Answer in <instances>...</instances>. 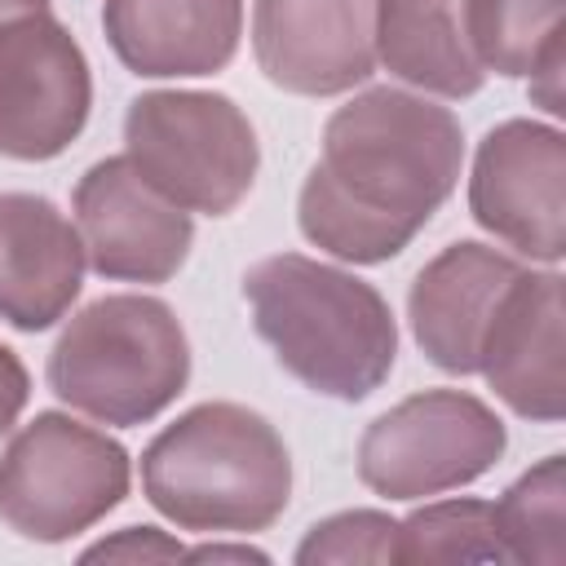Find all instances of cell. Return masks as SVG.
Returning <instances> with one entry per match:
<instances>
[{
  "mask_svg": "<svg viewBox=\"0 0 566 566\" xmlns=\"http://www.w3.org/2000/svg\"><path fill=\"white\" fill-rule=\"evenodd\" d=\"M296 566H389L398 562V517L380 509H345L305 531V539L292 553Z\"/></svg>",
  "mask_w": 566,
  "mask_h": 566,
  "instance_id": "ffe728a7",
  "label": "cell"
},
{
  "mask_svg": "<svg viewBox=\"0 0 566 566\" xmlns=\"http://www.w3.org/2000/svg\"><path fill=\"white\" fill-rule=\"evenodd\" d=\"M469 217L513 256L562 265L566 256V133L544 119H504L469 172Z\"/></svg>",
  "mask_w": 566,
  "mask_h": 566,
  "instance_id": "ba28073f",
  "label": "cell"
},
{
  "mask_svg": "<svg viewBox=\"0 0 566 566\" xmlns=\"http://www.w3.org/2000/svg\"><path fill=\"white\" fill-rule=\"evenodd\" d=\"M509 429L464 389H420L376 416L358 438V482L380 500L447 495L500 464Z\"/></svg>",
  "mask_w": 566,
  "mask_h": 566,
  "instance_id": "52a82bcc",
  "label": "cell"
},
{
  "mask_svg": "<svg viewBox=\"0 0 566 566\" xmlns=\"http://www.w3.org/2000/svg\"><path fill=\"white\" fill-rule=\"evenodd\" d=\"M376 62L394 80L438 97H473L486 84L460 18L438 0H376Z\"/></svg>",
  "mask_w": 566,
  "mask_h": 566,
  "instance_id": "2e32d148",
  "label": "cell"
},
{
  "mask_svg": "<svg viewBox=\"0 0 566 566\" xmlns=\"http://www.w3.org/2000/svg\"><path fill=\"white\" fill-rule=\"evenodd\" d=\"M128 164L177 208L226 217L261 168L256 128L243 106L212 88H150L124 111Z\"/></svg>",
  "mask_w": 566,
  "mask_h": 566,
  "instance_id": "5b68a950",
  "label": "cell"
},
{
  "mask_svg": "<svg viewBox=\"0 0 566 566\" xmlns=\"http://www.w3.org/2000/svg\"><path fill=\"white\" fill-rule=\"evenodd\" d=\"M566 0H464L460 31L482 71L526 80L539 53L562 40Z\"/></svg>",
  "mask_w": 566,
  "mask_h": 566,
  "instance_id": "ac0fdd59",
  "label": "cell"
},
{
  "mask_svg": "<svg viewBox=\"0 0 566 566\" xmlns=\"http://www.w3.org/2000/svg\"><path fill=\"white\" fill-rule=\"evenodd\" d=\"M40 9H53L49 0H0V27L27 18V13H40Z\"/></svg>",
  "mask_w": 566,
  "mask_h": 566,
  "instance_id": "d4e9b609",
  "label": "cell"
},
{
  "mask_svg": "<svg viewBox=\"0 0 566 566\" xmlns=\"http://www.w3.org/2000/svg\"><path fill=\"white\" fill-rule=\"evenodd\" d=\"M464 168L460 119L407 88H363L323 124V155L296 195L301 234L349 265L394 261L451 199Z\"/></svg>",
  "mask_w": 566,
  "mask_h": 566,
  "instance_id": "6da1fadb",
  "label": "cell"
},
{
  "mask_svg": "<svg viewBox=\"0 0 566 566\" xmlns=\"http://www.w3.org/2000/svg\"><path fill=\"white\" fill-rule=\"evenodd\" d=\"M252 53L283 93H349L376 75V0H252Z\"/></svg>",
  "mask_w": 566,
  "mask_h": 566,
  "instance_id": "8fae6325",
  "label": "cell"
},
{
  "mask_svg": "<svg viewBox=\"0 0 566 566\" xmlns=\"http://www.w3.org/2000/svg\"><path fill=\"white\" fill-rule=\"evenodd\" d=\"M256 336L318 398H371L398 358V323L380 287L305 252L261 256L243 274Z\"/></svg>",
  "mask_w": 566,
  "mask_h": 566,
  "instance_id": "7a4b0ae2",
  "label": "cell"
},
{
  "mask_svg": "<svg viewBox=\"0 0 566 566\" xmlns=\"http://www.w3.org/2000/svg\"><path fill=\"white\" fill-rule=\"evenodd\" d=\"M142 495L190 535L270 531L292 500L283 433L243 402H199L142 451Z\"/></svg>",
  "mask_w": 566,
  "mask_h": 566,
  "instance_id": "3957f363",
  "label": "cell"
},
{
  "mask_svg": "<svg viewBox=\"0 0 566 566\" xmlns=\"http://www.w3.org/2000/svg\"><path fill=\"white\" fill-rule=\"evenodd\" d=\"M93 111V71L53 9L0 27V155L44 164L71 150Z\"/></svg>",
  "mask_w": 566,
  "mask_h": 566,
  "instance_id": "9c48e42d",
  "label": "cell"
},
{
  "mask_svg": "<svg viewBox=\"0 0 566 566\" xmlns=\"http://www.w3.org/2000/svg\"><path fill=\"white\" fill-rule=\"evenodd\" d=\"M181 557H186V544L159 526H124L80 553V562H133V566L137 562L142 566L146 562H181Z\"/></svg>",
  "mask_w": 566,
  "mask_h": 566,
  "instance_id": "44dd1931",
  "label": "cell"
},
{
  "mask_svg": "<svg viewBox=\"0 0 566 566\" xmlns=\"http://www.w3.org/2000/svg\"><path fill=\"white\" fill-rule=\"evenodd\" d=\"M398 562H509L495 535V513L486 500L451 495L411 509L398 522Z\"/></svg>",
  "mask_w": 566,
  "mask_h": 566,
  "instance_id": "d6986e66",
  "label": "cell"
},
{
  "mask_svg": "<svg viewBox=\"0 0 566 566\" xmlns=\"http://www.w3.org/2000/svg\"><path fill=\"white\" fill-rule=\"evenodd\" d=\"M124 442L66 411H35L0 451V522L31 544H66L128 500Z\"/></svg>",
  "mask_w": 566,
  "mask_h": 566,
  "instance_id": "8992f818",
  "label": "cell"
},
{
  "mask_svg": "<svg viewBox=\"0 0 566 566\" xmlns=\"http://www.w3.org/2000/svg\"><path fill=\"white\" fill-rule=\"evenodd\" d=\"M80 226L44 195L0 190V318L18 332H49L84 287Z\"/></svg>",
  "mask_w": 566,
  "mask_h": 566,
  "instance_id": "5bb4252c",
  "label": "cell"
},
{
  "mask_svg": "<svg viewBox=\"0 0 566 566\" xmlns=\"http://www.w3.org/2000/svg\"><path fill=\"white\" fill-rule=\"evenodd\" d=\"M44 380L57 402L97 424H150L190 380V340L168 301L111 292L71 314L49 349Z\"/></svg>",
  "mask_w": 566,
  "mask_h": 566,
  "instance_id": "277c9868",
  "label": "cell"
},
{
  "mask_svg": "<svg viewBox=\"0 0 566 566\" xmlns=\"http://www.w3.org/2000/svg\"><path fill=\"white\" fill-rule=\"evenodd\" d=\"M562 66H566V40H553L544 53H539V62L531 66V102L535 106H544L553 119H562L566 115V93H562Z\"/></svg>",
  "mask_w": 566,
  "mask_h": 566,
  "instance_id": "7402d4cb",
  "label": "cell"
},
{
  "mask_svg": "<svg viewBox=\"0 0 566 566\" xmlns=\"http://www.w3.org/2000/svg\"><path fill=\"white\" fill-rule=\"evenodd\" d=\"M181 562H256V566H265L270 553L265 548H252V544H221V539H212V544L186 548Z\"/></svg>",
  "mask_w": 566,
  "mask_h": 566,
  "instance_id": "cb8c5ba5",
  "label": "cell"
},
{
  "mask_svg": "<svg viewBox=\"0 0 566 566\" xmlns=\"http://www.w3.org/2000/svg\"><path fill=\"white\" fill-rule=\"evenodd\" d=\"M27 398H31V376H27L22 358L9 345H0V438L18 424Z\"/></svg>",
  "mask_w": 566,
  "mask_h": 566,
  "instance_id": "603a6c76",
  "label": "cell"
},
{
  "mask_svg": "<svg viewBox=\"0 0 566 566\" xmlns=\"http://www.w3.org/2000/svg\"><path fill=\"white\" fill-rule=\"evenodd\" d=\"M495 535L509 562L562 566L566 562V455L531 464L495 504Z\"/></svg>",
  "mask_w": 566,
  "mask_h": 566,
  "instance_id": "e0dca14e",
  "label": "cell"
},
{
  "mask_svg": "<svg viewBox=\"0 0 566 566\" xmlns=\"http://www.w3.org/2000/svg\"><path fill=\"white\" fill-rule=\"evenodd\" d=\"M478 376L531 424H557L566 416V279L557 265H522L504 287L482 336Z\"/></svg>",
  "mask_w": 566,
  "mask_h": 566,
  "instance_id": "7c38bea8",
  "label": "cell"
},
{
  "mask_svg": "<svg viewBox=\"0 0 566 566\" xmlns=\"http://www.w3.org/2000/svg\"><path fill=\"white\" fill-rule=\"evenodd\" d=\"M438 4H451V0H438Z\"/></svg>",
  "mask_w": 566,
  "mask_h": 566,
  "instance_id": "484cf974",
  "label": "cell"
},
{
  "mask_svg": "<svg viewBox=\"0 0 566 566\" xmlns=\"http://www.w3.org/2000/svg\"><path fill=\"white\" fill-rule=\"evenodd\" d=\"M517 274L522 261L482 239H455L429 256L407 287V323L420 354L447 376H478L482 336Z\"/></svg>",
  "mask_w": 566,
  "mask_h": 566,
  "instance_id": "4fadbf2b",
  "label": "cell"
},
{
  "mask_svg": "<svg viewBox=\"0 0 566 566\" xmlns=\"http://www.w3.org/2000/svg\"><path fill=\"white\" fill-rule=\"evenodd\" d=\"M88 270L106 283H168L190 256L195 221L164 199L128 155L97 159L71 190Z\"/></svg>",
  "mask_w": 566,
  "mask_h": 566,
  "instance_id": "30bf717a",
  "label": "cell"
},
{
  "mask_svg": "<svg viewBox=\"0 0 566 566\" xmlns=\"http://www.w3.org/2000/svg\"><path fill=\"white\" fill-rule=\"evenodd\" d=\"M102 35L142 80H199L234 62L243 0H102Z\"/></svg>",
  "mask_w": 566,
  "mask_h": 566,
  "instance_id": "9a60e30c",
  "label": "cell"
}]
</instances>
